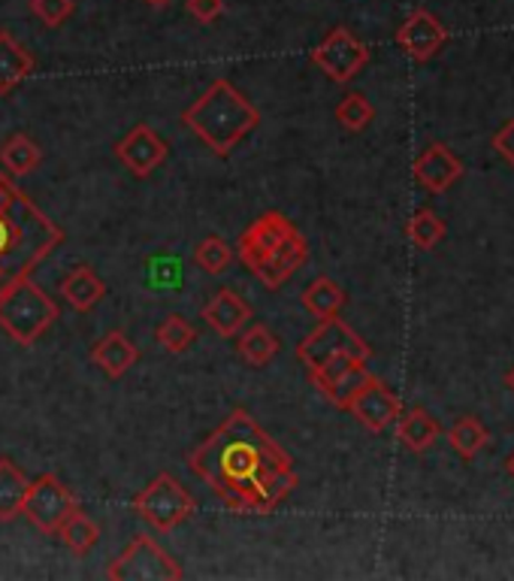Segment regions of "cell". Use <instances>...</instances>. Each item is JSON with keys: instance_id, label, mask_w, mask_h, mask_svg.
I'll list each match as a JSON object with an SVG mask.
<instances>
[{"instance_id": "22", "label": "cell", "mask_w": 514, "mask_h": 581, "mask_svg": "<svg viewBox=\"0 0 514 581\" xmlns=\"http://www.w3.org/2000/svg\"><path fill=\"white\" fill-rule=\"evenodd\" d=\"M28 488H31L28 475L10 457H0V524L22 515Z\"/></svg>"}, {"instance_id": "19", "label": "cell", "mask_w": 514, "mask_h": 581, "mask_svg": "<svg viewBox=\"0 0 514 581\" xmlns=\"http://www.w3.org/2000/svg\"><path fill=\"white\" fill-rule=\"evenodd\" d=\"M33 73V55L10 31H0V97L12 95Z\"/></svg>"}, {"instance_id": "34", "label": "cell", "mask_w": 514, "mask_h": 581, "mask_svg": "<svg viewBox=\"0 0 514 581\" xmlns=\"http://www.w3.org/2000/svg\"><path fill=\"white\" fill-rule=\"evenodd\" d=\"M142 3H149V7H155V10H164V7H170L172 0H142Z\"/></svg>"}, {"instance_id": "1", "label": "cell", "mask_w": 514, "mask_h": 581, "mask_svg": "<svg viewBox=\"0 0 514 581\" xmlns=\"http://www.w3.org/2000/svg\"><path fill=\"white\" fill-rule=\"evenodd\" d=\"M188 466L239 515H267L300 484L288 452L246 410L230 412L188 454Z\"/></svg>"}, {"instance_id": "35", "label": "cell", "mask_w": 514, "mask_h": 581, "mask_svg": "<svg viewBox=\"0 0 514 581\" xmlns=\"http://www.w3.org/2000/svg\"><path fill=\"white\" fill-rule=\"evenodd\" d=\"M505 385H508V391H512V394H514V366H512V370H508V373H505Z\"/></svg>"}, {"instance_id": "5", "label": "cell", "mask_w": 514, "mask_h": 581, "mask_svg": "<svg viewBox=\"0 0 514 581\" xmlns=\"http://www.w3.org/2000/svg\"><path fill=\"white\" fill-rule=\"evenodd\" d=\"M58 315H61L58 303L31 276L0 288V327L16 345L31 348L58 322Z\"/></svg>"}, {"instance_id": "23", "label": "cell", "mask_w": 514, "mask_h": 581, "mask_svg": "<svg viewBox=\"0 0 514 581\" xmlns=\"http://www.w3.org/2000/svg\"><path fill=\"white\" fill-rule=\"evenodd\" d=\"M43 164V149L28 134H12L10 140L0 146V167L10 176H28Z\"/></svg>"}, {"instance_id": "25", "label": "cell", "mask_w": 514, "mask_h": 581, "mask_svg": "<svg viewBox=\"0 0 514 581\" xmlns=\"http://www.w3.org/2000/svg\"><path fill=\"white\" fill-rule=\"evenodd\" d=\"M448 442H451V449L461 454L463 461H472V457L482 452V449H487L491 433H487V427H484L478 418L463 415V418H457L454 424H451Z\"/></svg>"}, {"instance_id": "4", "label": "cell", "mask_w": 514, "mask_h": 581, "mask_svg": "<svg viewBox=\"0 0 514 581\" xmlns=\"http://www.w3.org/2000/svg\"><path fill=\"white\" fill-rule=\"evenodd\" d=\"M182 125L197 134L218 158H227L260 125V112L243 91H236L230 79H215L185 109Z\"/></svg>"}, {"instance_id": "18", "label": "cell", "mask_w": 514, "mask_h": 581, "mask_svg": "<svg viewBox=\"0 0 514 581\" xmlns=\"http://www.w3.org/2000/svg\"><path fill=\"white\" fill-rule=\"evenodd\" d=\"M58 294L73 306L76 313H88V309H95L97 303L107 297V285H103V279L88 264H79V267L70 269L65 279H61Z\"/></svg>"}, {"instance_id": "31", "label": "cell", "mask_w": 514, "mask_h": 581, "mask_svg": "<svg viewBox=\"0 0 514 581\" xmlns=\"http://www.w3.org/2000/svg\"><path fill=\"white\" fill-rule=\"evenodd\" d=\"M31 10L46 28H61L73 16V0H31Z\"/></svg>"}, {"instance_id": "10", "label": "cell", "mask_w": 514, "mask_h": 581, "mask_svg": "<svg viewBox=\"0 0 514 581\" xmlns=\"http://www.w3.org/2000/svg\"><path fill=\"white\" fill-rule=\"evenodd\" d=\"M369 61V49L364 40H357L348 28H333L322 43L312 49V65L318 67L324 76H330L333 82H352Z\"/></svg>"}, {"instance_id": "12", "label": "cell", "mask_w": 514, "mask_h": 581, "mask_svg": "<svg viewBox=\"0 0 514 581\" xmlns=\"http://www.w3.org/2000/svg\"><path fill=\"white\" fill-rule=\"evenodd\" d=\"M348 412L364 424L366 431L385 433L403 412V400L382 382V378L369 376L364 385L357 387V394L348 403Z\"/></svg>"}, {"instance_id": "20", "label": "cell", "mask_w": 514, "mask_h": 581, "mask_svg": "<svg viewBox=\"0 0 514 581\" xmlns=\"http://www.w3.org/2000/svg\"><path fill=\"white\" fill-rule=\"evenodd\" d=\"M300 303L303 309L309 315H315L318 322L324 318H336V315L343 313L345 303H348V294L339 282H333L330 276H318V279H312L300 294Z\"/></svg>"}, {"instance_id": "26", "label": "cell", "mask_w": 514, "mask_h": 581, "mask_svg": "<svg viewBox=\"0 0 514 581\" xmlns=\"http://www.w3.org/2000/svg\"><path fill=\"white\" fill-rule=\"evenodd\" d=\"M58 536L65 539V545L73 551L76 558H86L88 551L97 545V539H100V528H97L95 521H91L82 509H76L73 515L61 524Z\"/></svg>"}, {"instance_id": "33", "label": "cell", "mask_w": 514, "mask_h": 581, "mask_svg": "<svg viewBox=\"0 0 514 581\" xmlns=\"http://www.w3.org/2000/svg\"><path fill=\"white\" fill-rule=\"evenodd\" d=\"M493 149L500 151L505 161L514 164V119L505 121L503 128L493 134Z\"/></svg>"}, {"instance_id": "21", "label": "cell", "mask_w": 514, "mask_h": 581, "mask_svg": "<svg viewBox=\"0 0 514 581\" xmlns=\"http://www.w3.org/2000/svg\"><path fill=\"white\" fill-rule=\"evenodd\" d=\"M399 424H397V436L399 442L406 445L408 452H427L433 442L439 440V421L433 418L427 410H421V406H415V410L408 412H399Z\"/></svg>"}, {"instance_id": "30", "label": "cell", "mask_w": 514, "mask_h": 581, "mask_svg": "<svg viewBox=\"0 0 514 581\" xmlns=\"http://www.w3.org/2000/svg\"><path fill=\"white\" fill-rule=\"evenodd\" d=\"M333 116H336V121H339L345 130L360 134V130H366L369 125H373L375 109H373V104L366 100V95H360V91H352V95H345L343 100H339V107H336Z\"/></svg>"}, {"instance_id": "11", "label": "cell", "mask_w": 514, "mask_h": 581, "mask_svg": "<svg viewBox=\"0 0 514 581\" xmlns=\"http://www.w3.org/2000/svg\"><path fill=\"white\" fill-rule=\"evenodd\" d=\"M369 376H373V373L366 370V361L345 355L330 357V361H324L322 366H312L309 370L312 385L318 387L324 397L330 400L333 406H339V410H348V403H352V397L357 394V387L364 385Z\"/></svg>"}, {"instance_id": "36", "label": "cell", "mask_w": 514, "mask_h": 581, "mask_svg": "<svg viewBox=\"0 0 514 581\" xmlns=\"http://www.w3.org/2000/svg\"><path fill=\"white\" fill-rule=\"evenodd\" d=\"M505 466H508V473H512V475H514V452H512V454H508V461H505Z\"/></svg>"}, {"instance_id": "9", "label": "cell", "mask_w": 514, "mask_h": 581, "mask_svg": "<svg viewBox=\"0 0 514 581\" xmlns=\"http://www.w3.org/2000/svg\"><path fill=\"white\" fill-rule=\"evenodd\" d=\"M357 357V361H369L373 357V348L354 334L352 327L336 315V318H324L318 322V327L312 331L300 345H297V357H300L303 366H322L324 361L330 357Z\"/></svg>"}, {"instance_id": "27", "label": "cell", "mask_w": 514, "mask_h": 581, "mask_svg": "<svg viewBox=\"0 0 514 581\" xmlns=\"http://www.w3.org/2000/svg\"><path fill=\"white\" fill-rule=\"evenodd\" d=\"M155 339L161 343L164 352H170V355H182L188 352L194 343H197V331H194L188 318L179 313L167 315L161 324H158V331H155Z\"/></svg>"}, {"instance_id": "6", "label": "cell", "mask_w": 514, "mask_h": 581, "mask_svg": "<svg viewBox=\"0 0 514 581\" xmlns=\"http://www.w3.org/2000/svg\"><path fill=\"white\" fill-rule=\"evenodd\" d=\"M134 512L158 533H170L197 512V503L170 473H161L134 496Z\"/></svg>"}, {"instance_id": "13", "label": "cell", "mask_w": 514, "mask_h": 581, "mask_svg": "<svg viewBox=\"0 0 514 581\" xmlns=\"http://www.w3.org/2000/svg\"><path fill=\"white\" fill-rule=\"evenodd\" d=\"M170 155V146L164 142V137L149 125H137V128L125 134L116 142V158L128 167L137 179H146L158 170Z\"/></svg>"}, {"instance_id": "32", "label": "cell", "mask_w": 514, "mask_h": 581, "mask_svg": "<svg viewBox=\"0 0 514 581\" xmlns=\"http://www.w3.org/2000/svg\"><path fill=\"white\" fill-rule=\"evenodd\" d=\"M185 7H188V12H191L200 24H212L221 19V12H225V0H188Z\"/></svg>"}, {"instance_id": "15", "label": "cell", "mask_w": 514, "mask_h": 581, "mask_svg": "<svg viewBox=\"0 0 514 581\" xmlns=\"http://www.w3.org/2000/svg\"><path fill=\"white\" fill-rule=\"evenodd\" d=\"M415 179H418L427 191L442 194L448 191L451 185L463 176V161L445 142H429L427 149L415 158Z\"/></svg>"}, {"instance_id": "2", "label": "cell", "mask_w": 514, "mask_h": 581, "mask_svg": "<svg viewBox=\"0 0 514 581\" xmlns=\"http://www.w3.org/2000/svg\"><path fill=\"white\" fill-rule=\"evenodd\" d=\"M61 243L65 230L0 170V288L31 276Z\"/></svg>"}, {"instance_id": "14", "label": "cell", "mask_w": 514, "mask_h": 581, "mask_svg": "<svg viewBox=\"0 0 514 581\" xmlns=\"http://www.w3.org/2000/svg\"><path fill=\"white\" fill-rule=\"evenodd\" d=\"M397 43L412 61H429L442 46L448 43V31L433 12L415 10L406 22L399 24Z\"/></svg>"}, {"instance_id": "7", "label": "cell", "mask_w": 514, "mask_h": 581, "mask_svg": "<svg viewBox=\"0 0 514 581\" xmlns=\"http://www.w3.org/2000/svg\"><path fill=\"white\" fill-rule=\"evenodd\" d=\"M112 581H179L185 570L151 536H134L128 549L109 563Z\"/></svg>"}, {"instance_id": "8", "label": "cell", "mask_w": 514, "mask_h": 581, "mask_svg": "<svg viewBox=\"0 0 514 581\" xmlns=\"http://www.w3.org/2000/svg\"><path fill=\"white\" fill-rule=\"evenodd\" d=\"M76 509H79V503H76V496L70 494V488H67L58 475L43 473L40 479H33L31 488H28L22 515L28 518L40 533H49V536L55 533V536H58L61 524L73 515Z\"/></svg>"}, {"instance_id": "29", "label": "cell", "mask_w": 514, "mask_h": 581, "mask_svg": "<svg viewBox=\"0 0 514 581\" xmlns=\"http://www.w3.org/2000/svg\"><path fill=\"white\" fill-rule=\"evenodd\" d=\"M406 234L415 243V248L429 252V248H436L445 239V221L433 209H418L415 216L408 218Z\"/></svg>"}, {"instance_id": "24", "label": "cell", "mask_w": 514, "mask_h": 581, "mask_svg": "<svg viewBox=\"0 0 514 581\" xmlns=\"http://www.w3.org/2000/svg\"><path fill=\"white\" fill-rule=\"evenodd\" d=\"M236 352L239 357L246 361L248 366H267L269 361H276V355L281 352V343L279 336L269 331L267 324H255V327H248L246 334L239 336V343H236Z\"/></svg>"}, {"instance_id": "28", "label": "cell", "mask_w": 514, "mask_h": 581, "mask_svg": "<svg viewBox=\"0 0 514 581\" xmlns=\"http://www.w3.org/2000/svg\"><path fill=\"white\" fill-rule=\"evenodd\" d=\"M234 258V246L221 237H206L204 243H197V248H194V264L204 269V273H209V276L227 273Z\"/></svg>"}, {"instance_id": "3", "label": "cell", "mask_w": 514, "mask_h": 581, "mask_svg": "<svg viewBox=\"0 0 514 581\" xmlns=\"http://www.w3.org/2000/svg\"><path fill=\"white\" fill-rule=\"evenodd\" d=\"M236 255L267 288H281L309 258V243L279 209H269L243 230Z\"/></svg>"}, {"instance_id": "17", "label": "cell", "mask_w": 514, "mask_h": 581, "mask_svg": "<svg viewBox=\"0 0 514 581\" xmlns=\"http://www.w3.org/2000/svg\"><path fill=\"white\" fill-rule=\"evenodd\" d=\"M91 361L95 366H100L109 378H121L128 370L137 366L140 361V348L137 343L125 336L121 331H109L107 336H100L91 348Z\"/></svg>"}, {"instance_id": "16", "label": "cell", "mask_w": 514, "mask_h": 581, "mask_svg": "<svg viewBox=\"0 0 514 581\" xmlns=\"http://www.w3.org/2000/svg\"><path fill=\"white\" fill-rule=\"evenodd\" d=\"M200 315H204V322L209 324L218 336H236L243 334V327H246L248 318H251V306H248L236 290L221 288L209 297V303H206Z\"/></svg>"}]
</instances>
